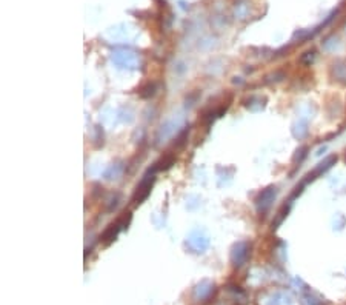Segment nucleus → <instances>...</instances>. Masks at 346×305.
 I'll return each instance as SVG.
<instances>
[{"mask_svg":"<svg viewBox=\"0 0 346 305\" xmlns=\"http://www.w3.org/2000/svg\"><path fill=\"white\" fill-rule=\"evenodd\" d=\"M274 197H275V188L271 187V188L265 190V191L260 194V199H259V205H260V208H262V210L269 208V205L272 203Z\"/></svg>","mask_w":346,"mask_h":305,"instance_id":"obj_1","label":"nucleus"},{"mask_svg":"<svg viewBox=\"0 0 346 305\" xmlns=\"http://www.w3.org/2000/svg\"><path fill=\"white\" fill-rule=\"evenodd\" d=\"M332 71L337 80H340L341 83H346V62H338L337 65H334Z\"/></svg>","mask_w":346,"mask_h":305,"instance_id":"obj_2","label":"nucleus"},{"mask_svg":"<svg viewBox=\"0 0 346 305\" xmlns=\"http://www.w3.org/2000/svg\"><path fill=\"white\" fill-rule=\"evenodd\" d=\"M337 162V156H329L325 162L319 163L317 169H316V173H322V171H326V169H329L334 163Z\"/></svg>","mask_w":346,"mask_h":305,"instance_id":"obj_3","label":"nucleus"}]
</instances>
